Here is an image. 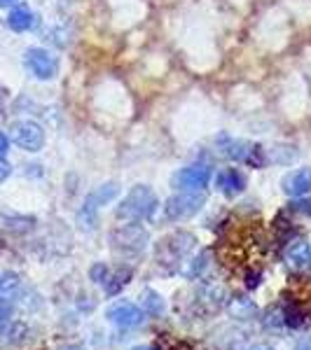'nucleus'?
Masks as SVG:
<instances>
[{
	"mask_svg": "<svg viewBox=\"0 0 311 350\" xmlns=\"http://www.w3.org/2000/svg\"><path fill=\"white\" fill-rule=\"evenodd\" d=\"M256 247H260L258 227H253V222H248V227H236L225 236L223 259L232 267H236V264H244Z\"/></svg>",
	"mask_w": 311,
	"mask_h": 350,
	"instance_id": "f257e3e1",
	"label": "nucleus"
},
{
	"mask_svg": "<svg viewBox=\"0 0 311 350\" xmlns=\"http://www.w3.org/2000/svg\"><path fill=\"white\" fill-rule=\"evenodd\" d=\"M293 295H286L284 299V315L281 323L288 327H302L311 320V283L309 280H297L290 285Z\"/></svg>",
	"mask_w": 311,
	"mask_h": 350,
	"instance_id": "f03ea898",
	"label": "nucleus"
},
{
	"mask_svg": "<svg viewBox=\"0 0 311 350\" xmlns=\"http://www.w3.org/2000/svg\"><path fill=\"white\" fill-rule=\"evenodd\" d=\"M195 236L188 231H176V234H169L166 239H162L157 243V264L166 271L173 273L178 269L180 259L188 257V252L195 247Z\"/></svg>",
	"mask_w": 311,
	"mask_h": 350,
	"instance_id": "7ed1b4c3",
	"label": "nucleus"
},
{
	"mask_svg": "<svg viewBox=\"0 0 311 350\" xmlns=\"http://www.w3.org/2000/svg\"><path fill=\"white\" fill-rule=\"evenodd\" d=\"M157 196L155 191L145 185H138L124 196V201L117 206V217L127 219V222H140V219H148L152 213L157 211Z\"/></svg>",
	"mask_w": 311,
	"mask_h": 350,
	"instance_id": "20e7f679",
	"label": "nucleus"
},
{
	"mask_svg": "<svg viewBox=\"0 0 311 350\" xmlns=\"http://www.w3.org/2000/svg\"><path fill=\"white\" fill-rule=\"evenodd\" d=\"M110 245L122 257H138L148 245V231L136 224H122L110 234Z\"/></svg>",
	"mask_w": 311,
	"mask_h": 350,
	"instance_id": "39448f33",
	"label": "nucleus"
},
{
	"mask_svg": "<svg viewBox=\"0 0 311 350\" xmlns=\"http://www.w3.org/2000/svg\"><path fill=\"white\" fill-rule=\"evenodd\" d=\"M203 203H206V199L199 191H180V194H173L164 203V215L171 222H180V219L195 217L203 208Z\"/></svg>",
	"mask_w": 311,
	"mask_h": 350,
	"instance_id": "423d86ee",
	"label": "nucleus"
},
{
	"mask_svg": "<svg viewBox=\"0 0 311 350\" xmlns=\"http://www.w3.org/2000/svg\"><path fill=\"white\" fill-rule=\"evenodd\" d=\"M117 191H120V189H117V185L108 183V185H101L99 189H94L92 194L87 196L80 215H77V222H80L82 229H94L96 227V215H99V208L115 199Z\"/></svg>",
	"mask_w": 311,
	"mask_h": 350,
	"instance_id": "0eeeda50",
	"label": "nucleus"
},
{
	"mask_svg": "<svg viewBox=\"0 0 311 350\" xmlns=\"http://www.w3.org/2000/svg\"><path fill=\"white\" fill-rule=\"evenodd\" d=\"M220 150H223L225 157L236 161H246L253 163V166H264V150L258 148V145H251L246 140H234L227 138V135H220Z\"/></svg>",
	"mask_w": 311,
	"mask_h": 350,
	"instance_id": "6e6552de",
	"label": "nucleus"
},
{
	"mask_svg": "<svg viewBox=\"0 0 311 350\" xmlns=\"http://www.w3.org/2000/svg\"><path fill=\"white\" fill-rule=\"evenodd\" d=\"M105 318L115 327H120V329H134V327L143 325L145 313L132 301H115L105 310Z\"/></svg>",
	"mask_w": 311,
	"mask_h": 350,
	"instance_id": "1a4fd4ad",
	"label": "nucleus"
},
{
	"mask_svg": "<svg viewBox=\"0 0 311 350\" xmlns=\"http://www.w3.org/2000/svg\"><path fill=\"white\" fill-rule=\"evenodd\" d=\"M24 64L28 70H31V75H36L38 80H52L56 72H59L56 59L47 52V49H40V47L28 49L24 56Z\"/></svg>",
	"mask_w": 311,
	"mask_h": 350,
	"instance_id": "9d476101",
	"label": "nucleus"
},
{
	"mask_svg": "<svg viewBox=\"0 0 311 350\" xmlns=\"http://www.w3.org/2000/svg\"><path fill=\"white\" fill-rule=\"evenodd\" d=\"M12 140L26 152H40L45 145V131L40 124L26 120V122H16L12 126Z\"/></svg>",
	"mask_w": 311,
	"mask_h": 350,
	"instance_id": "9b49d317",
	"label": "nucleus"
},
{
	"mask_svg": "<svg viewBox=\"0 0 311 350\" xmlns=\"http://www.w3.org/2000/svg\"><path fill=\"white\" fill-rule=\"evenodd\" d=\"M211 180V171L206 166H188L173 175V187L180 191H201Z\"/></svg>",
	"mask_w": 311,
	"mask_h": 350,
	"instance_id": "f8f14e48",
	"label": "nucleus"
},
{
	"mask_svg": "<svg viewBox=\"0 0 311 350\" xmlns=\"http://www.w3.org/2000/svg\"><path fill=\"white\" fill-rule=\"evenodd\" d=\"M216 187L232 199V196L241 194L246 189V175L239 168H225L216 175Z\"/></svg>",
	"mask_w": 311,
	"mask_h": 350,
	"instance_id": "ddd939ff",
	"label": "nucleus"
},
{
	"mask_svg": "<svg viewBox=\"0 0 311 350\" xmlns=\"http://www.w3.org/2000/svg\"><path fill=\"white\" fill-rule=\"evenodd\" d=\"M284 191L288 196H304L311 191V168H297L284 178Z\"/></svg>",
	"mask_w": 311,
	"mask_h": 350,
	"instance_id": "4468645a",
	"label": "nucleus"
},
{
	"mask_svg": "<svg viewBox=\"0 0 311 350\" xmlns=\"http://www.w3.org/2000/svg\"><path fill=\"white\" fill-rule=\"evenodd\" d=\"M36 24H38L36 14H33L28 8H14L12 12H10V16H8V26L12 28V31H16V33L31 31Z\"/></svg>",
	"mask_w": 311,
	"mask_h": 350,
	"instance_id": "2eb2a0df",
	"label": "nucleus"
},
{
	"mask_svg": "<svg viewBox=\"0 0 311 350\" xmlns=\"http://www.w3.org/2000/svg\"><path fill=\"white\" fill-rule=\"evenodd\" d=\"M286 259L290 264H295V267H302V264L309 262V245L304 241H288L286 245Z\"/></svg>",
	"mask_w": 311,
	"mask_h": 350,
	"instance_id": "dca6fc26",
	"label": "nucleus"
},
{
	"mask_svg": "<svg viewBox=\"0 0 311 350\" xmlns=\"http://www.w3.org/2000/svg\"><path fill=\"white\" fill-rule=\"evenodd\" d=\"M140 304H143V313L145 315H152V318H157V315L164 313V299L157 295L155 290H145L143 295H140Z\"/></svg>",
	"mask_w": 311,
	"mask_h": 350,
	"instance_id": "f3484780",
	"label": "nucleus"
},
{
	"mask_svg": "<svg viewBox=\"0 0 311 350\" xmlns=\"http://www.w3.org/2000/svg\"><path fill=\"white\" fill-rule=\"evenodd\" d=\"M132 273H134L132 269H124V267L117 269L115 273H108V278H105V283H103L105 292H108V295H117V292H120L122 287L129 283V278H132Z\"/></svg>",
	"mask_w": 311,
	"mask_h": 350,
	"instance_id": "a211bd4d",
	"label": "nucleus"
},
{
	"mask_svg": "<svg viewBox=\"0 0 311 350\" xmlns=\"http://www.w3.org/2000/svg\"><path fill=\"white\" fill-rule=\"evenodd\" d=\"M21 290V280L14 273H0V299H12L19 295Z\"/></svg>",
	"mask_w": 311,
	"mask_h": 350,
	"instance_id": "6ab92c4d",
	"label": "nucleus"
},
{
	"mask_svg": "<svg viewBox=\"0 0 311 350\" xmlns=\"http://www.w3.org/2000/svg\"><path fill=\"white\" fill-rule=\"evenodd\" d=\"M10 318H12V308H10V304L5 301V299H0V334H5V329H8V325H10Z\"/></svg>",
	"mask_w": 311,
	"mask_h": 350,
	"instance_id": "aec40b11",
	"label": "nucleus"
},
{
	"mask_svg": "<svg viewBox=\"0 0 311 350\" xmlns=\"http://www.w3.org/2000/svg\"><path fill=\"white\" fill-rule=\"evenodd\" d=\"M108 273H110V271H108L105 264H94V267H92V280H94V283H99V285L105 283Z\"/></svg>",
	"mask_w": 311,
	"mask_h": 350,
	"instance_id": "412c9836",
	"label": "nucleus"
},
{
	"mask_svg": "<svg viewBox=\"0 0 311 350\" xmlns=\"http://www.w3.org/2000/svg\"><path fill=\"white\" fill-rule=\"evenodd\" d=\"M290 208L295 213H302V215L311 217V201H295V203H290Z\"/></svg>",
	"mask_w": 311,
	"mask_h": 350,
	"instance_id": "4be33fe9",
	"label": "nucleus"
},
{
	"mask_svg": "<svg viewBox=\"0 0 311 350\" xmlns=\"http://www.w3.org/2000/svg\"><path fill=\"white\" fill-rule=\"evenodd\" d=\"M8 150H10V138L5 133H0V161L8 157Z\"/></svg>",
	"mask_w": 311,
	"mask_h": 350,
	"instance_id": "5701e85b",
	"label": "nucleus"
},
{
	"mask_svg": "<svg viewBox=\"0 0 311 350\" xmlns=\"http://www.w3.org/2000/svg\"><path fill=\"white\" fill-rule=\"evenodd\" d=\"M8 175H10V166L5 161H0V183H3V180L8 178Z\"/></svg>",
	"mask_w": 311,
	"mask_h": 350,
	"instance_id": "b1692460",
	"label": "nucleus"
},
{
	"mask_svg": "<svg viewBox=\"0 0 311 350\" xmlns=\"http://www.w3.org/2000/svg\"><path fill=\"white\" fill-rule=\"evenodd\" d=\"M295 350H311V338H304V341H299Z\"/></svg>",
	"mask_w": 311,
	"mask_h": 350,
	"instance_id": "393cba45",
	"label": "nucleus"
},
{
	"mask_svg": "<svg viewBox=\"0 0 311 350\" xmlns=\"http://www.w3.org/2000/svg\"><path fill=\"white\" fill-rule=\"evenodd\" d=\"M59 350H87V348L80 346V343H71V346H64V348H59Z\"/></svg>",
	"mask_w": 311,
	"mask_h": 350,
	"instance_id": "a878e982",
	"label": "nucleus"
},
{
	"mask_svg": "<svg viewBox=\"0 0 311 350\" xmlns=\"http://www.w3.org/2000/svg\"><path fill=\"white\" fill-rule=\"evenodd\" d=\"M16 0H0V8H8V5H14Z\"/></svg>",
	"mask_w": 311,
	"mask_h": 350,
	"instance_id": "bb28decb",
	"label": "nucleus"
},
{
	"mask_svg": "<svg viewBox=\"0 0 311 350\" xmlns=\"http://www.w3.org/2000/svg\"><path fill=\"white\" fill-rule=\"evenodd\" d=\"M253 350H274V348H269V346H258V348H253Z\"/></svg>",
	"mask_w": 311,
	"mask_h": 350,
	"instance_id": "cd10ccee",
	"label": "nucleus"
},
{
	"mask_svg": "<svg viewBox=\"0 0 311 350\" xmlns=\"http://www.w3.org/2000/svg\"><path fill=\"white\" fill-rule=\"evenodd\" d=\"M309 262H311V247H309Z\"/></svg>",
	"mask_w": 311,
	"mask_h": 350,
	"instance_id": "c85d7f7f",
	"label": "nucleus"
},
{
	"mask_svg": "<svg viewBox=\"0 0 311 350\" xmlns=\"http://www.w3.org/2000/svg\"><path fill=\"white\" fill-rule=\"evenodd\" d=\"M134 350H148V348H134Z\"/></svg>",
	"mask_w": 311,
	"mask_h": 350,
	"instance_id": "c756f323",
	"label": "nucleus"
}]
</instances>
